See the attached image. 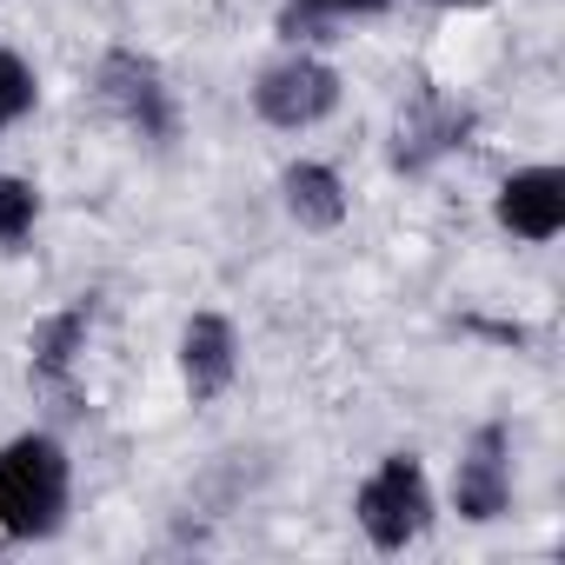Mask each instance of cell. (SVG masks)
Segmentation results:
<instances>
[{
  "instance_id": "9",
  "label": "cell",
  "mask_w": 565,
  "mask_h": 565,
  "mask_svg": "<svg viewBox=\"0 0 565 565\" xmlns=\"http://www.w3.org/2000/svg\"><path fill=\"white\" fill-rule=\"evenodd\" d=\"M287 206H294V220L313 226V233L340 226V220H347L340 173H327V167H294V173H287Z\"/></svg>"
},
{
  "instance_id": "12",
  "label": "cell",
  "mask_w": 565,
  "mask_h": 565,
  "mask_svg": "<svg viewBox=\"0 0 565 565\" xmlns=\"http://www.w3.org/2000/svg\"><path fill=\"white\" fill-rule=\"evenodd\" d=\"M28 107H34V74L14 54H0V127H14Z\"/></svg>"
},
{
  "instance_id": "13",
  "label": "cell",
  "mask_w": 565,
  "mask_h": 565,
  "mask_svg": "<svg viewBox=\"0 0 565 565\" xmlns=\"http://www.w3.org/2000/svg\"><path fill=\"white\" fill-rule=\"evenodd\" d=\"M307 8H320V14H380L386 0H307Z\"/></svg>"
},
{
  "instance_id": "10",
  "label": "cell",
  "mask_w": 565,
  "mask_h": 565,
  "mask_svg": "<svg viewBox=\"0 0 565 565\" xmlns=\"http://www.w3.org/2000/svg\"><path fill=\"white\" fill-rule=\"evenodd\" d=\"M81 333H87V307H74V313L47 320V327L34 333V373H41V380H61V373L74 366V347H81Z\"/></svg>"
},
{
  "instance_id": "11",
  "label": "cell",
  "mask_w": 565,
  "mask_h": 565,
  "mask_svg": "<svg viewBox=\"0 0 565 565\" xmlns=\"http://www.w3.org/2000/svg\"><path fill=\"white\" fill-rule=\"evenodd\" d=\"M28 226H34V186L28 180H0V246L28 239Z\"/></svg>"
},
{
  "instance_id": "2",
  "label": "cell",
  "mask_w": 565,
  "mask_h": 565,
  "mask_svg": "<svg viewBox=\"0 0 565 565\" xmlns=\"http://www.w3.org/2000/svg\"><path fill=\"white\" fill-rule=\"evenodd\" d=\"M426 512H433V499H426V472H419L413 452H393V459L360 486V525H366V539H373L380 552H399L406 539H419Z\"/></svg>"
},
{
  "instance_id": "8",
  "label": "cell",
  "mask_w": 565,
  "mask_h": 565,
  "mask_svg": "<svg viewBox=\"0 0 565 565\" xmlns=\"http://www.w3.org/2000/svg\"><path fill=\"white\" fill-rule=\"evenodd\" d=\"M459 134H466V114H452V107H439L433 94H419V107L399 120V147H393V160H399V167H426V160L446 153Z\"/></svg>"
},
{
  "instance_id": "14",
  "label": "cell",
  "mask_w": 565,
  "mask_h": 565,
  "mask_svg": "<svg viewBox=\"0 0 565 565\" xmlns=\"http://www.w3.org/2000/svg\"><path fill=\"white\" fill-rule=\"evenodd\" d=\"M446 8H479V0H446Z\"/></svg>"
},
{
  "instance_id": "4",
  "label": "cell",
  "mask_w": 565,
  "mask_h": 565,
  "mask_svg": "<svg viewBox=\"0 0 565 565\" xmlns=\"http://www.w3.org/2000/svg\"><path fill=\"white\" fill-rule=\"evenodd\" d=\"M100 94H107L147 140H167V134H173V107H167V87H160V67H153V61L114 47L107 67H100Z\"/></svg>"
},
{
  "instance_id": "1",
  "label": "cell",
  "mask_w": 565,
  "mask_h": 565,
  "mask_svg": "<svg viewBox=\"0 0 565 565\" xmlns=\"http://www.w3.org/2000/svg\"><path fill=\"white\" fill-rule=\"evenodd\" d=\"M67 512V452L54 439L0 446V525L14 539H47Z\"/></svg>"
},
{
  "instance_id": "6",
  "label": "cell",
  "mask_w": 565,
  "mask_h": 565,
  "mask_svg": "<svg viewBox=\"0 0 565 565\" xmlns=\"http://www.w3.org/2000/svg\"><path fill=\"white\" fill-rule=\"evenodd\" d=\"M505 499H512V479H505V433L486 426V433L472 439V452L459 459V472H452V505L486 525V519L505 512Z\"/></svg>"
},
{
  "instance_id": "7",
  "label": "cell",
  "mask_w": 565,
  "mask_h": 565,
  "mask_svg": "<svg viewBox=\"0 0 565 565\" xmlns=\"http://www.w3.org/2000/svg\"><path fill=\"white\" fill-rule=\"evenodd\" d=\"M180 366H186V393L193 399L226 393V380H233V327L220 313H200L186 327V340H180Z\"/></svg>"
},
{
  "instance_id": "5",
  "label": "cell",
  "mask_w": 565,
  "mask_h": 565,
  "mask_svg": "<svg viewBox=\"0 0 565 565\" xmlns=\"http://www.w3.org/2000/svg\"><path fill=\"white\" fill-rule=\"evenodd\" d=\"M499 226L519 233V239H552L565 226V173L558 167H532V173H512L499 186Z\"/></svg>"
},
{
  "instance_id": "3",
  "label": "cell",
  "mask_w": 565,
  "mask_h": 565,
  "mask_svg": "<svg viewBox=\"0 0 565 565\" xmlns=\"http://www.w3.org/2000/svg\"><path fill=\"white\" fill-rule=\"evenodd\" d=\"M253 107L273 127H313V120H327L340 107V74L320 67V61H279V67L259 74Z\"/></svg>"
}]
</instances>
